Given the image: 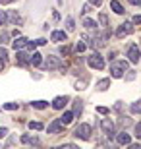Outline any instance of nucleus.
I'll list each match as a JSON object with an SVG mask.
<instances>
[{
  "label": "nucleus",
  "mask_w": 141,
  "mask_h": 149,
  "mask_svg": "<svg viewBox=\"0 0 141 149\" xmlns=\"http://www.w3.org/2000/svg\"><path fill=\"white\" fill-rule=\"evenodd\" d=\"M124 72H128V60H118L110 64V76L112 77H124Z\"/></svg>",
  "instance_id": "1"
},
{
  "label": "nucleus",
  "mask_w": 141,
  "mask_h": 149,
  "mask_svg": "<svg viewBox=\"0 0 141 149\" xmlns=\"http://www.w3.org/2000/svg\"><path fill=\"white\" fill-rule=\"evenodd\" d=\"M87 64H89V68H93V70H104V60L97 50L87 56Z\"/></svg>",
  "instance_id": "2"
},
{
  "label": "nucleus",
  "mask_w": 141,
  "mask_h": 149,
  "mask_svg": "<svg viewBox=\"0 0 141 149\" xmlns=\"http://www.w3.org/2000/svg\"><path fill=\"white\" fill-rule=\"evenodd\" d=\"M41 64H43L44 70H56V68H66L64 62L60 60L58 56H52V54H49L47 58H44V62H41Z\"/></svg>",
  "instance_id": "3"
},
{
  "label": "nucleus",
  "mask_w": 141,
  "mask_h": 149,
  "mask_svg": "<svg viewBox=\"0 0 141 149\" xmlns=\"http://www.w3.org/2000/svg\"><path fill=\"white\" fill-rule=\"evenodd\" d=\"M91 134H93V130H91L89 124H79V126L74 130V136H76L77 139H91Z\"/></svg>",
  "instance_id": "4"
},
{
  "label": "nucleus",
  "mask_w": 141,
  "mask_h": 149,
  "mask_svg": "<svg viewBox=\"0 0 141 149\" xmlns=\"http://www.w3.org/2000/svg\"><path fill=\"white\" fill-rule=\"evenodd\" d=\"M101 130H103V134L108 139H114L116 130H114V122L110 120V118H103V120H101Z\"/></svg>",
  "instance_id": "5"
},
{
  "label": "nucleus",
  "mask_w": 141,
  "mask_h": 149,
  "mask_svg": "<svg viewBox=\"0 0 141 149\" xmlns=\"http://www.w3.org/2000/svg\"><path fill=\"white\" fill-rule=\"evenodd\" d=\"M131 33H133V23H130V22L122 23V25L116 29V37L118 39H124V37H128V35H131Z\"/></svg>",
  "instance_id": "6"
},
{
  "label": "nucleus",
  "mask_w": 141,
  "mask_h": 149,
  "mask_svg": "<svg viewBox=\"0 0 141 149\" xmlns=\"http://www.w3.org/2000/svg\"><path fill=\"white\" fill-rule=\"evenodd\" d=\"M128 62H131V64H137L139 62V49H137L135 43H131L130 47H128Z\"/></svg>",
  "instance_id": "7"
},
{
  "label": "nucleus",
  "mask_w": 141,
  "mask_h": 149,
  "mask_svg": "<svg viewBox=\"0 0 141 149\" xmlns=\"http://www.w3.org/2000/svg\"><path fill=\"white\" fill-rule=\"evenodd\" d=\"M16 62L17 66H29V52H25L23 49L16 50Z\"/></svg>",
  "instance_id": "8"
},
{
  "label": "nucleus",
  "mask_w": 141,
  "mask_h": 149,
  "mask_svg": "<svg viewBox=\"0 0 141 149\" xmlns=\"http://www.w3.org/2000/svg\"><path fill=\"white\" fill-rule=\"evenodd\" d=\"M114 136H116V143L118 145H130L131 143V136L128 132H120V134H114Z\"/></svg>",
  "instance_id": "9"
},
{
  "label": "nucleus",
  "mask_w": 141,
  "mask_h": 149,
  "mask_svg": "<svg viewBox=\"0 0 141 149\" xmlns=\"http://www.w3.org/2000/svg\"><path fill=\"white\" fill-rule=\"evenodd\" d=\"M68 101H70V97H68V95H64V97L60 95V97H56V99L52 101V109H56V111H62V109L68 105Z\"/></svg>",
  "instance_id": "10"
},
{
  "label": "nucleus",
  "mask_w": 141,
  "mask_h": 149,
  "mask_svg": "<svg viewBox=\"0 0 141 149\" xmlns=\"http://www.w3.org/2000/svg\"><path fill=\"white\" fill-rule=\"evenodd\" d=\"M6 16H8V23H16V25L22 23V16L16 10H6Z\"/></svg>",
  "instance_id": "11"
},
{
  "label": "nucleus",
  "mask_w": 141,
  "mask_h": 149,
  "mask_svg": "<svg viewBox=\"0 0 141 149\" xmlns=\"http://www.w3.org/2000/svg\"><path fill=\"white\" fill-rule=\"evenodd\" d=\"M50 41H54V43H62V41H68V33L66 31H52L50 33Z\"/></svg>",
  "instance_id": "12"
},
{
  "label": "nucleus",
  "mask_w": 141,
  "mask_h": 149,
  "mask_svg": "<svg viewBox=\"0 0 141 149\" xmlns=\"http://www.w3.org/2000/svg\"><path fill=\"white\" fill-rule=\"evenodd\" d=\"M74 118H76V116H74V112L68 111V112H64V114L58 118V122L62 124V126H68V124H72V122H74Z\"/></svg>",
  "instance_id": "13"
},
{
  "label": "nucleus",
  "mask_w": 141,
  "mask_h": 149,
  "mask_svg": "<svg viewBox=\"0 0 141 149\" xmlns=\"http://www.w3.org/2000/svg\"><path fill=\"white\" fill-rule=\"evenodd\" d=\"M41 62H43V54L33 50V54H29V64L31 66H41Z\"/></svg>",
  "instance_id": "14"
},
{
  "label": "nucleus",
  "mask_w": 141,
  "mask_h": 149,
  "mask_svg": "<svg viewBox=\"0 0 141 149\" xmlns=\"http://www.w3.org/2000/svg\"><path fill=\"white\" fill-rule=\"evenodd\" d=\"M62 128H64V126H62L58 120H52L49 124V128H47V132H49V134H60V132H62Z\"/></svg>",
  "instance_id": "15"
},
{
  "label": "nucleus",
  "mask_w": 141,
  "mask_h": 149,
  "mask_svg": "<svg viewBox=\"0 0 141 149\" xmlns=\"http://www.w3.org/2000/svg\"><path fill=\"white\" fill-rule=\"evenodd\" d=\"M25 45H27V39L22 37V35H17L16 41L12 43V47H14V50H19V49H25Z\"/></svg>",
  "instance_id": "16"
},
{
  "label": "nucleus",
  "mask_w": 141,
  "mask_h": 149,
  "mask_svg": "<svg viewBox=\"0 0 141 149\" xmlns=\"http://www.w3.org/2000/svg\"><path fill=\"white\" fill-rule=\"evenodd\" d=\"M22 143H25V145H39V139L35 138V136L23 134V136H22Z\"/></svg>",
  "instance_id": "17"
},
{
  "label": "nucleus",
  "mask_w": 141,
  "mask_h": 149,
  "mask_svg": "<svg viewBox=\"0 0 141 149\" xmlns=\"http://www.w3.org/2000/svg\"><path fill=\"white\" fill-rule=\"evenodd\" d=\"M6 62H8V50H6L4 47H2V49H0V72L4 70Z\"/></svg>",
  "instance_id": "18"
},
{
  "label": "nucleus",
  "mask_w": 141,
  "mask_h": 149,
  "mask_svg": "<svg viewBox=\"0 0 141 149\" xmlns=\"http://www.w3.org/2000/svg\"><path fill=\"white\" fill-rule=\"evenodd\" d=\"M74 116H79L83 112V101L81 99H77V101H74Z\"/></svg>",
  "instance_id": "19"
},
{
  "label": "nucleus",
  "mask_w": 141,
  "mask_h": 149,
  "mask_svg": "<svg viewBox=\"0 0 141 149\" xmlns=\"http://www.w3.org/2000/svg\"><path fill=\"white\" fill-rule=\"evenodd\" d=\"M110 8H112V10L116 12V14H120V16H122V14L126 12V10H124V6L120 4L118 0H110Z\"/></svg>",
  "instance_id": "20"
},
{
  "label": "nucleus",
  "mask_w": 141,
  "mask_h": 149,
  "mask_svg": "<svg viewBox=\"0 0 141 149\" xmlns=\"http://www.w3.org/2000/svg\"><path fill=\"white\" fill-rule=\"evenodd\" d=\"M108 85H110V77H104V79L97 81V85H95V87H97L99 91H104V89H108Z\"/></svg>",
  "instance_id": "21"
},
{
  "label": "nucleus",
  "mask_w": 141,
  "mask_h": 149,
  "mask_svg": "<svg viewBox=\"0 0 141 149\" xmlns=\"http://www.w3.org/2000/svg\"><path fill=\"white\" fill-rule=\"evenodd\" d=\"M83 27H85V29H97V22L85 17V19H83Z\"/></svg>",
  "instance_id": "22"
},
{
  "label": "nucleus",
  "mask_w": 141,
  "mask_h": 149,
  "mask_svg": "<svg viewBox=\"0 0 141 149\" xmlns=\"http://www.w3.org/2000/svg\"><path fill=\"white\" fill-rule=\"evenodd\" d=\"M31 107H33V109H39V111H43V109H47V107H49V103H47V101H33Z\"/></svg>",
  "instance_id": "23"
},
{
  "label": "nucleus",
  "mask_w": 141,
  "mask_h": 149,
  "mask_svg": "<svg viewBox=\"0 0 141 149\" xmlns=\"http://www.w3.org/2000/svg\"><path fill=\"white\" fill-rule=\"evenodd\" d=\"M27 126H29V130H35V132H39V130H43V128H44V124H43V122H33V120H31Z\"/></svg>",
  "instance_id": "24"
},
{
  "label": "nucleus",
  "mask_w": 141,
  "mask_h": 149,
  "mask_svg": "<svg viewBox=\"0 0 141 149\" xmlns=\"http://www.w3.org/2000/svg\"><path fill=\"white\" fill-rule=\"evenodd\" d=\"M0 109H6V111H17V109H19V105H17V103H4Z\"/></svg>",
  "instance_id": "25"
},
{
  "label": "nucleus",
  "mask_w": 141,
  "mask_h": 149,
  "mask_svg": "<svg viewBox=\"0 0 141 149\" xmlns=\"http://www.w3.org/2000/svg\"><path fill=\"white\" fill-rule=\"evenodd\" d=\"M130 111H131V114H139V112H141V105H139V101H135V103H131Z\"/></svg>",
  "instance_id": "26"
},
{
  "label": "nucleus",
  "mask_w": 141,
  "mask_h": 149,
  "mask_svg": "<svg viewBox=\"0 0 141 149\" xmlns=\"http://www.w3.org/2000/svg\"><path fill=\"white\" fill-rule=\"evenodd\" d=\"M99 22H101V27L103 29L108 27V17H106V14H101V16H99Z\"/></svg>",
  "instance_id": "27"
},
{
  "label": "nucleus",
  "mask_w": 141,
  "mask_h": 149,
  "mask_svg": "<svg viewBox=\"0 0 141 149\" xmlns=\"http://www.w3.org/2000/svg\"><path fill=\"white\" fill-rule=\"evenodd\" d=\"M66 29H68V31H74V29H76V22H74V17H68V19H66Z\"/></svg>",
  "instance_id": "28"
},
{
  "label": "nucleus",
  "mask_w": 141,
  "mask_h": 149,
  "mask_svg": "<svg viewBox=\"0 0 141 149\" xmlns=\"http://www.w3.org/2000/svg\"><path fill=\"white\" fill-rule=\"evenodd\" d=\"M85 49H87V45L83 43V41H77V43H76V52H77V54H79V52H83Z\"/></svg>",
  "instance_id": "29"
},
{
  "label": "nucleus",
  "mask_w": 141,
  "mask_h": 149,
  "mask_svg": "<svg viewBox=\"0 0 141 149\" xmlns=\"http://www.w3.org/2000/svg\"><path fill=\"white\" fill-rule=\"evenodd\" d=\"M70 52H72V49H70V47H68L66 43L62 45V47H60V54H62V56H68Z\"/></svg>",
  "instance_id": "30"
},
{
  "label": "nucleus",
  "mask_w": 141,
  "mask_h": 149,
  "mask_svg": "<svg viewBox=\"0 0 141 149\" xmlns=\"http://www.w3.org/2000/svg\"><path fill=\"white\" fill-rule=\"evenodd\" d=\"M0 43H2V45H8V43H10V35L6 33V31H2V33H0Z\"/></svg>",
  "instance_id": "31"
},
{
  "label": "nucleus",
  "mask_w": 141,
  "mask_h": 149,
  "mask_svg": "<svg viewBox=\"0 0 141 149\" xmlns=\"http://www.w3.org/2000/svg\"><path fill=\"white\" fill-rule=\"evenodd\" d=\"M0 25H8V16H6V10H0Z\"/></svg>",
  "instance_id": "32"
},
{
  "label": "nucleus",
  "mask_w": 141,
  "mask_h": 149,
  "mask_svg": "<svg viewBox=\"0 0 141 149\" xmlns=\"http://www.w3.org/2000/svg\"><path fill=\"white\" fill-rule=\"evenodd\" d=\"M120 124H122L124 128H128V126H131V120L128 118V116H122V118H120Z\"/></svg>",
  "instance_id": "33"
},
{
  "label": "nucleus",
  "mask_w": 141,
  "mask_h": 149,
  "mask_svg": "<svg viewBox=\"0 0 141 149\" xmlns=\"http://www.w3.org/2000/svg\"><path fill=\"white\" fill-rule=\"evenodd\" d=\"M128 76H126V79H128V81H133V79H135V76H137V70H128Z\"/></svg>",
  "instance_id": "34"
},
{
  "label": "nucleus",
  "mask_w": 141,
  "mask_h": 149,
  "mask_svg": "<svg viewBox=\"0 0 141 149\" xmlns=\"http://www.w3.org/2000/svg\"><path fill=\"white\" fill-rule=\"evenodd\" d=\"M85 85H87V79H81V81L77 79L76 81V89H85Z\"/></svg>",
  "instance_id": "35"
},
{
  "label": "nucleus",
  "mask_w": 141,
  "mask_h": 149,
  "mask_svg": "<svg viewBox=\"0 0 141 149\" xmlns=\"http://www.w3.org/2000/svg\"><path fill=\"white\" fill-rule=\"evenodd\" d=\"M97 112L99 114H110V109H106V107H97Z\"/></svg>",
  "instance_id": "36"
},
{
  "label": "nucleus",
  "mask_w": 141,
  "mask_h": 149,
  "mask_svg": "<svg viewBox=\"0 0 141 149\" xmlns=\"http://www.w3.org/2000/svg\"><path fill=\"white\" fill-rule=\"evenodd\" d=\"M135 138L141 139V124H135Z\"/></svg>",
  "instance_id": "37"
},
{
  "label": "nucleus",
  "mask_w": 141,
  "mask_h": 149,
  "mask_svg": "<svg viewBox=\"0 0 141 149\" xmlns=\"http://www.w3.org/2000/svg\"><path fill=\"white\" fill-rule=\"evenodd\" d=\"M89 4H91V6H97V8H99V6L103 4V0H89Z\"/></svg>",
  "instance_id": "38"
},
{
  "label": "nucleus",
  "mask_w": 141,
  "mask_h": 149,
  "mask_svg": "<svg viewBox=\"0 0 141 149\" xmlns=\"http://www.w3.org/2000/svg\"><path fill=\"white\" fill-rule=\"evenodd\" d=\"M89 12H91V4H85L83 10H81V14H89Z\"/></svg>",
  "instance_id": "39"
},
{
  "label": "nucleus",
  "mask_w": 141,
  "mask_h": 149,
  "mask_svg": "<svg viewBox=\"0 0 141 149\" xmlns=\"http://www.w3.org/2000/svg\"><path fill=\"white\" fill-rule=\"evenodd\" d=\"M4 136H8V128H0V138H4Z\"/></svg>",
  "instance_id": "40"
},
{
  "label": "nucleus",
  "mask_w": 141,
  "mask_h": 149,
  "mask_svg": "<svg viewBox=\"0 0 141 149\" xmlns=\"http://www.w3.org/2000/svg\"><path fill=\"white\" fill-rule=\"evenodd\" d=\"M131 23H133V25H139V23H141V16H135V17H133V22H131Z\"/></svg>",
  "instance_id": "41"
},
{
  "label": "nucleus",
  "mask_w": 141,
  "mask_h": 149,
  "mask_svg": "<svg viewBox=\"0 0 141 149\" xmlns=\"http://www.w3.org/2000/svg\"><path fill=\"white\" fill-rule=\"evenodd\" d=\"M35 43H37V47H41V45H47V39H37Z\"/></svg>",
  "instance_id": "42"
},
{
  "label": "nucleus",
  "mask_w": 141,
  "mask_h": 149,
  "mask_svg": "<svg viewBox=\"0 0 141 149\" xmlns=\"http://www.w3.org/2000/svg\"><path fill=\"white\" fill-rule=\"evenodd\" d=\"M12 2H16V0H0V6H6V4H12Z\"/></svg>",
  "instance_id": "43"
},
{
  "label": "nucleus",
  "mask_w": 141,
  "mask_h": 149,
  "mask_svg": "<svg viewBox=\"0 0 141 149\" xmlns=\"http://www.w3.org/2000/svg\"><path fill=\"white\" fill-rule=\"evenodd\" d=\"M128 2H130V4H133V6H139L141 4V0H128Z\"/></svg>",
  "instance_id": "44"
}]
</instances>
